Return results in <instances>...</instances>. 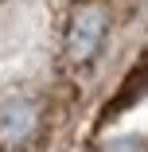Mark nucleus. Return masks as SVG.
I'll list each match as a JSON object with an SVG mask.
<instances>
[{
  "instance_id": "nucleus-4",
  "label": "nucleus",
  "mask_w": 148,
  "mask_h": 152,
  "mask_svg": "<svg viewBox=\"0 0 148 152\" xmlns=\"http://www.w3.org/2000/svg\"><path fill=\"white\" fill-rule=\"evenodd\" d=\"M98 152H148V140L136 137V133H125V137H109V140H101Z\"/></svg>"
},
{
  "instance_id": "nucleus-3",
  "label": "nucleus",
  "mask_w": 148,
  "mask_h": 152,
  "mask_svg": "<svg viewBox=\"0 0 148 152\" xmlns=\"http://www.w3.org/2000/svg\"><path fill=\"white\" fill-rule=\"evenodd\" d=\"M144 90H148V63H140L129 78H125V86H121V94H117L113 102H109V109H105V117H117V113H121L129 102H136L140 94H144Z\"/></svg>"
},
{
  "instance_id": "nucleus-2",
  "label": "nucleus",
  "mask_w": 148,
  "mask_h": 152,
  "mask_svg": "<svg viewBox=\"0 0 148 152\" xmlns=\"http://www.w3.org/2000/svg\"><path fill=\"white\" fill-rule=\"evenodd\" d=\"M43 102L27 90L0 94V152H23L43 133Z\"/></svg>"
},
{
  "instance_id": "nucleus-1",
  "label": "nucleus",
  "mask_w": 148,
  "mask_h": 152,
  "mask_svg": "<svg viewBox=\"0 0 148 152\" xmlns=\"http://www.w3.org/2000/svg\"><path fill=\"white\" fill-rule=\"evenodd\" d=\"M109 4L105 0H78L66 16V31H63V55L70 66H90L101 55L109 39Z\"/></svg>"
}]
</instances>
